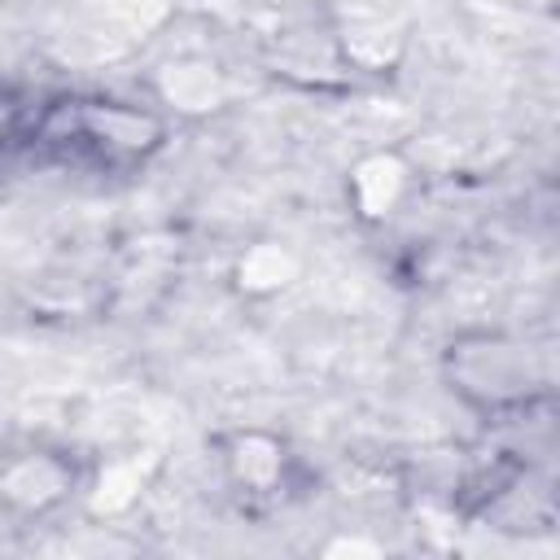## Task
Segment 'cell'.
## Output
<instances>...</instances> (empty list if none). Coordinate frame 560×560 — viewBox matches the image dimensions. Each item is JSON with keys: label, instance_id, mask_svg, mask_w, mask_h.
<instances>
[{"label": "cell", "instance_id": "1", "mask_svg": "<svg viewBox=\"0 0 560 560\" xmlns=\"http://www.w3.org/2000/svg\"><path fill=\"white\" fill-rule=\"evenodd\" d=\"M44 136L101 162H140L162 144V122L118 101H66L44 114Z\"/></svg>", "mask_w": 560, "mask_h": 560}, {"label": "cell", "instance_id": "2", "mask_svg": "<svg viewBox=\"0 0 560 560\" xmlns=\"http://www.w3.org/2000/svg\"><path fill=\"white\" fill-rule=\"evenodd\" d=\"M446 372H451L455 389L468 402L490 407V411H503V407L525 402L529 398V385H534L529 354L516 341H503V337H490V332L451 346L446 350Z\"/></svg>", "mask_w": 560, "mask_h": 560}, {"label": "cell", "instance_id": "3", "mask_svg": "<svg viewBox=\"0 0 560 560\" xmlns=\"http://www.w3.org/2000/svg\"><path fill=\"white\" fill-rule=\"evenodd\" d=\"M70 468L48 451H26L0 468V503L18 516H39L70 490Z\"/></svg>", "mask_w": 560, "mask_h": 560}, {"label": "cell", "instance_id": "4", "mask_svg": "<svg viewBox=\"0 0 560 560\" xmlns=\"http://www.w3.org/2000/svg\"><path fill=\"white\" fill-rule=\"evenodd\" d=\"M223 464H228L232 481L249 494H271L284 481V446L267 433H254V429L228 438Z\"/></svg>", "mask_w": 560, "mask_h": 560}, {"label": "cell", "instance_id": "5", "mask_svg": "<svg viewBox=\"0 0 560 560\" xmlns=\"http://www.w3.org/2000/svg\"><path fill=\"white\" fill-rule=\"evenodd\" d=\"M402 184H407V171L398 166V158H368L359 171H354V192H368L372 188V197H363L359 206H363V214H385L389 206H394V197L402 192Z\"/></svg>", "mask_w": 560, "mask_h": 560}]
</instances>
